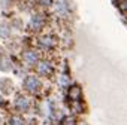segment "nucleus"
Here are the masks:
<instances>
[{
	"instance_id": "obj_1",
	"label": "nucleus",
	"mask_w": 127,
	"mask_h": 125,
	"mask_svg": "<svg viewBox=\"0 0 127 125\" xmlns=\"http://www.w3.org/2000/svg\"><path fill=\"white\" fill-rule=\"evenodd\" d=\"M37 79H34V78H29L27 79V86L30 88V89H34V88H37Z\"/></svg>"
}]
</instances>
